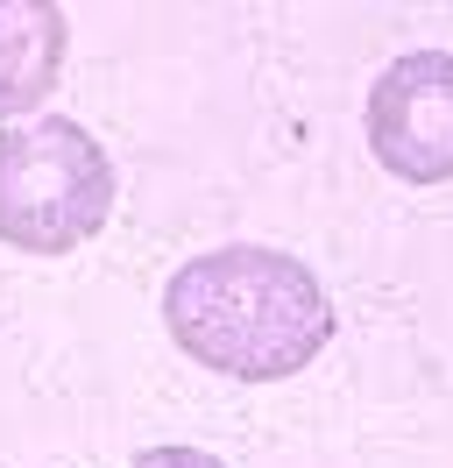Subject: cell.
Returning a JSON list of instances; mask_svg holds the SVG:
<instances>
[{"label":"cell","instance_id":"cell-1","mask_svg":"<svg viewBox=\"0 0 453 468\" xmlns=\"http://www.w3.org/2000/svg\"><path fill=\"white\" fill-rule=\"evenodd\" d=\"M333 326L319 270L269 241L205 249L163 284V334L184 362L226 383H290L326 355Z\"/></svg>","mask_w":453,"mask_h":468},{"label":"cell","instance_id":"cell-2","mask_svg":"<svg viewBox=\"0 0 453 468\" xmlns=\"http://www.w3.org/2000/svg\"><path fill=\"white\" fill-rule=\"evenodd\" d=\"M121 177L100 135L71 114H36L0 128V249L15 256H71L113 220Z\"/></svg>","mask_w":453,"mask_h":468},{"label":"cell","instance_id":"cell-3","mask_svg":"<svg viewBox=\"0 0 453 468\" xmlns=\"http://www.w3.org/2000/svg\"><path fill=\"white\" fill-rule=\"evenodd\" d=\"M368 156L396 185H453V50H404L362 107Z\"/></svg>","mask_w":453,"mask_h":468},{"label":"cell","instance_id":"cell-4","mask_svg":"<svg viewBox=\"0 0 453 468\" xmlns=\"http://www.w3.org/2000/svg\"><path fill=\"white\" fill-rule=\"evenodd\" d=\"M71 22L50 0H0V121H36L64 79Z\"/></svg>","mask_w":453,"mask_h":468},{"label":"cell","instance_id":"cell-5","mask_svg":"<svg viewBox=\"0 0 453 468\" xmlns=\"http://www.w3.org/2000/svg\"><path fill=\"white\" fill-rule=\"evenodd\" d=\"M128 468H226V462L205 454V447H142Z\"/></svg>","mask_w":453,"mask_h":468}]
</instances>
